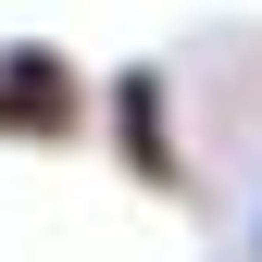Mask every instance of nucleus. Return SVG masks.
<instances>
[{
    "label": "nucleus",
    "mask_w": 262,
    "mask_h": 262,
    "mask_svg": "<svg viewBox=\"0 0 262 262\" xmlns=\"http://www.w3.org/2000/svg\"><path fill=\"white\" fill-rule=\"evenodd\" d=\"M75 125H88V75H75V62H62V50H0V138H75Z\"/></svg>",
    "instance_id": "1"
},
{
    "label": "nucleus",
    "mask_w": 262,
    "mask_h": 262,
    "mask_svg": "<svg viewBox=\"0 0 262 262\" xmlns=\"http://www.w3.org/2000/svg\"><path fill=\"white\" fill-rule=\"evenodd\" d=\"M113 100H125V150H138V175H150V187H175V138H162V75H125Z\"/></svg>",
    "instance_id": "2"
}]
</instances>
